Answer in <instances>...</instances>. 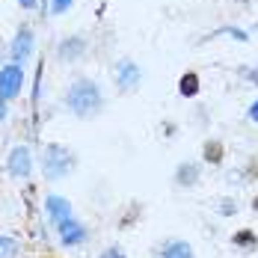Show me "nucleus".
Here are the masks:
<instances>
[{
  "instance_id": "1",
  "label": "nucleus",
  "mask_w": 258,
  "mask_h": 258,
  "mask_svg": "<svg viewBox=\"0 0 258 258\" xmlns=\"http://www.w3.org/2000/svg\"><path fill=\"white\" fill-rule=\"evenodd\" d=\"M62 104L66 110L75 116V119H98L104 113V89L98 80L92 78H75L69 86H66V95H62Z\"/></svg>"
},
{
  "instance_id": "2",
  "label": "nucleus",
  "mask_w": 258,
  "mask_h": 258,
  "mask_svg": "<svg viewBox=\"0 0 258 258\" xmlns=\"http://www.w3.org/2000/svg\"><path fill=\"white\" fill-rule=\"evenodd\" d=\"M75 166H78V155H75L69 146H62V143H48V146L42 149V175L48 181L69 178V175L75 172Z\"/></svg>"
},
{
  "instance_id": "3",
  "label": "nucleus",
  "mask_w": 258,
  "mask_h": 258,
  "mask_svg": "<svg viewBox=\"0 0 258 258\" xmlns=\"http://www.w3.org/2000/svg\"><path fill=\"white\" fill-rule=\"evenodd\" d=\"M6 53H9L12 62L27 66V59L36 53V33H33V27H27V24L18 27L15 36H12V42H9V48H6Z\"/></svg>"
},
{
  "instance_id": "4",
  "label": "nucleus",
  "mask_w": 258,
  "mask_h": 258,
  "mask_svg": "<svg viewBox=\"0 0 258 258\" xmlns=\"http://www.w3.org/2000/svg\"><path fill=\"white\" fill-rule=\"evenodd\" d=\"M21 89H24V66L12 62V59L3 62V69H0V95L6 101H12V98L21 95Z\"/></svg>"
},
{
  "instance_id": "5",
  "label": "nucleus",
  "mask_w": 258,
  "mask_h": 258,
  "mask_svg": "<svg viewBox=\"0 0 258 258\" xmlns=\"http://www.w3.org/2000/svg\"><path fill=\"white\" fill-rule=\"evenodd\" d=\"M113 80H116V89L119 92H134L140 83H143V72L134 59H119L113 66Z\"/></svg>"
},
{
  "instance_id": "6",
  "label": "nucleus",
  "mask_w": 258,
  "mask_h": 258,
  "mask_svg": "<svg viewBox=\"0 0 258 258\" xmlns=\"http://www.w3.org/2000/svg\"><path fill=\"white\" fill-rule=\"evenodd\" d=\"M6 172L18 181H27L33 172V149L30 146H15L6 157Z\"/></svg>"
},
{
  "instance_id": "7",
  "label": "nucleus",
  "mask_w": 258,
  "mask_h": 258,
  "mask_svg": "<svg viewBox=\"0 0 258 258\" xmlns=\"http://www.w3.org/2000/svg\"><path fill=\"white\" fill-rule=\"evenodd\" d=\"M86 51H89V42H86L80 33H72V36H62V39H59V45H56V59L72 66V62L83 59Z\"/></svg>"
},
{
  "instance_id": "8",
  "label": "nucleus",
  "mask_w": 258,
  "mask_h": 258,
  "mask_svg": "<svg viewBox=\"0 0 258 258\" xmlns=\"http://www.w3.org/2000/svg\"><path fill=\"white\" fill-rule=\"evenodd\" d=\"M56 232H59L62 246H83V243L89 240V229L80 223L78 217H69V220L56 223Z\"/></svg>"
},
{
  "instance_id": "9",
  "label": "nucleus",
  "mask_w": 258,
  "mask_h": 258,
  "mask_svg": "<svg viewBox=\"0 0 258 258\" xmlns=\"http://www.w3.org/2000/svg\"><path fill=\"white\" fill-rule=\"evenodd\" d=\"M45 214H48V220L56 226V223L75 217V208H72V202H69L66 196H59V193H48V196H45Z\"/></svg>"
},
{
  "instance_id": "10",
  "label": "nucleus",
  "mask_w": 258,
  "mask_h": 258,
  "mask_svg": "<svg viewBox=\"0 0 258 258\" xmlns=\"http://www.w3.org/2000/svg\"><path fill=\"white\" fill-rule=\"evenodd\" d=\"M199 178H202V166L199 163H178V169H175V184L178 187H184V190H193L196 184H199Z\"/></svg>"
},
{
  "instance_id": "11",
  "label": "nucleus",
  "mask_w": 258,
  "mask_h": 258,
  "mask_svg": "<svg viewBox=\"0 0 258 258\" xmlns=\"http://www.w3.org/2000/svg\"><path fill=\"white\" fill-rule=\"evenodd\" d=\"M160 258H196V252H193V246L187 243V240H166L163 243V249H160Z\"/></svg>"
},
{
  "instance_id": "12",
  "label": "nucleus",
  "mask_w": 258,
  "mask_h": 258,
  "mask_svg": "<svg viewBox=\"0 0 258 258\" xmlns=\"http://www.w3.org/2000/svg\"><path fill=\"white\" fill-rule=\"evenodd\" d=\"M199 89H202V80L196 72H184L178 80V95L181 98H196L199 95Z\"/></svg>"
},
{
  "instance_id": "13",
  "label": "nucleus",
  "mask_w": 258,
  "mask_h": 258,
  "mask_svg": "<svg viewBox=\"0 0 258 258\" xmlns=\"http://www.w3.org/2000/svg\"><path fill=\"white\" fill-rule=\"evenodd\" d=\"M223 157H226V149H223V143H220V140H208L205 146H202V160H205V163L220 166V163H223Z\"/></svg>"
},
{
  "instance_id": "14",
  "label": "nucleus",
  "mask_w": 258,
  "mask_h": 258,
  "mask_svg": "<svg viewBox=\"0 0 258 258\" xmlns=\"http://www.w3.org/2000/svg\"><path fill=\"white\" fill-rule=\"evenodd\" d=\"M232 243L234 246H240V249H255L258 246V234L252 229H240V232L232 234Z\"/></svg>"
},
{
  "instance_id": "15",
  "label": "nucleus",
  "mask_w": 258,
  "mask_h": 258,
  "mask_svg": "<svg viewBox=\"0 0 258 258\" xmlns=\"http://www.w3.org/2000/svg\"><path fill=\"white\" fill-rule=\"evenodd\" d=\"M18 252H21L18 240H15V237H9V234H0V258H15Z\"/></svg>"
},
{
  "instance_id": "16",
  "label": "nucleus",
  "mask_w": 258,
  "mask_h": 258,
  "mask_svg": "<svg viewBox=\"0 0 258 258\" xmlns=\"http://www.w3.org/2000/svg\"><path fill=\"white\" fill-rule=\"evenodd\" d=\"M75 6V0H51V12L53 15H66Z\"/></svg>"
},
{
  "instance_id": "17",
  "label": "nucleus",
  "mask_w": 258,
  "mask_h": 258,
  "mask_svg": "<svg viewBox=\"0 0 258 258\" xmlns=\"http://www.w3.org/2000/svg\"><path fill=\"white\" fill-rule=\"evenodd\" d=\"M237 214V205H234L232 199H223L220 202V217H234Z\"/></svg>"
},
{
  "instance_id": "18",
  "label": "nucleus",
  "mask_w": 258,
  "mask_h": 258,
  "mask_svg": "<svg viewBox=\"0 0 258 258\" xmlns=\"http://www.w3.org/2000/svg\"><path fill=\"white\" fill-rule=\"evenodd\" d=\"M98 258H128V255H125V249H122V246H107Z\"/></svg>"
},
{
  "instance_id": "19",
  "label": "nucleus",
  "mask_w": 258,
  "mask_h": 258,
  "mask_svg": "<svg viewBox=\"0 0 258 258\" xmlns=\"http://www.w3.org/2000/svg\"><path fill=\"white\" fill-rule=\"evenodd\" d=\"M6 119H9V101H6V98L0 95V125H3Z\"/></svg>"
},
{
  "instance_id": "20",
  "label": "nucleus",
  "mask_w": 258,
  "mask_h": 258,
  "mask_svg": "<svg viewBox=\"0 0 258 258\" xmlns=\"http://www.w3.org/2000/svg\"><path fill=\"white\" fill-rule=\"evenodd\" d=\"M36 3H39V0H18L21 9H36Z\"/></svg>"
},
{
  "instance_id": "21",
  "label": "nucleus",
  "mask_w": 258,
  "mask_h": 258,
  "mask_svg": "<svg viewBox=\"0 0 258 258\" xmlns=\"http://www.w3.org/2000/svg\"><path fill=\"white\" fill-rule=\"evenodd\" d=\"M249 119H258V101L249 107Z\"/></svg>"
},
{
  "instance_id": "22",
  "label": "nucleus",
  "mask_w": 258,
  "mask_h": 258,
  "mask_svg": "<svg viewBox=\"0 0 258 258\" xmlns=\"http://www.w3.org/2000/svg\"><path fill=\"white\" fill-rule=\"evenodd\" d=\"M0 69H3V45H0Z\"/></svg>"
},
{
  "instance_id": "23",
  "label": "nucleus",
  "mask_w": 258,
  "mask_h": 258,
  "mask_svg": "<svg viewBox=\"0 0 258 258\" xmlns=\"http://www.w3.org/2000/svg\"><path fill=\"white\" fill-rule=\"evenodd\" d=\"M252 208H255V211H258V196H255V199H252Z\"/></svg>"
},
{
  "instance_id": "24",
  "label": "nucleus",
  "mask_w": 258,
  "mask_h": 258,
  "mask_svg": "<svg viewBox=\"0 0 258 258\" xmlns=\"http://www.w3.org/2000/svg\"><path fill=\"white\" fill-rule=\"evenodd\" d=\"M240 3H249V0H240Z\"/></svg>"
}]
</instances>
